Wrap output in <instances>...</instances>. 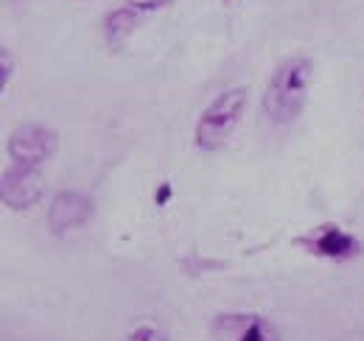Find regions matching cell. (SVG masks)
Segmentation results:
<instances>
[{
    "instance_id": "6da1fadb",
    "label": "cell",
    "mask_w": 364,
    "mask_h": 341,
    "mask_svg": "<svg viewBox=\"0 0 364 341\" xmlns=\"http://www.w3.org/2000/svg\"><path fill=\"white\" fill-rule=\"evenodd\" d=\"M311 76H314V67L309 56H291L274 70L264 95V109L274 124H291L303 112Z\"/></svg>"
},
{
    "instance_id": "7a4b0ae2",
    "label": "cell",
    "mask_w": 364,
    "mask_h": 341,
    "mask_svg": "<svg viewBox=\"0 0 364 341\" xmlns=\"http://www.w3.org/2000/svg\"><path fill=\"white\" fill-rule=\"evenodd\" d=\"M247 109V87H230L202 112L196 124V146L205 151H216L230 140L241 115Z\"/></svg>"
},
{
    "instance_id": "3957f363",
    "label": "cell",
    "mask_w": 364,
    "mask_h": 341,
    "mask_svg": "<svg viewBox=\"0 0 364 341\" xmlns=\"http://www.w3.org/2000/svg\"><path fill=\"white\" fill-rule=\"evenodd\" d=\"M56 140H59L56 131L28 124V126H20L11 131V137H9V154H11L23 168H31V166L43 163L46 157L53 154Z\"/></svg>"
},
{
    "instance_id": "277c9868",
    "label": "cell",
    "mask_w": 364,
    "mask_h": 341,
    "mask_svg": "<svg viewBox=\"0 0 364 341\" xmlns=\"http://www.w3.org/2000/svg\"><path fill=\"white\" fill-rule=\"evenodd\" d=\"M213 336L219 341H280V333L264 316L255 313H228L213 322Z\"/></svg>"
},
{
    "instance_id": "5b68a950",
    "label": "cell",
    "mask_w": 364,
    "mask_h": 341,
    "mask_svg": "<svg viewBox=\"0 0 364 341\" xmlns=\"http://www.w3.org/2000/svg\"><path fill=\"white\" fill-rule=\"evenodd\" d=\"M297 247L309 249L311 255H317V257H331V260H348V257L362 252V244H359L353 235H348L345 229L333 227V224L317 227V229H311L309 235L297 238Z\"/></svg>"
},
{
    "instance_id": "8992f818",
    "label": "cell",
    "mask_w": 364,
    "mask_h": 341,
    "mask_svg": "<svg viewBox=\"0 0 364 341\" xmlns=\"http://www.w3.org/2000/svg\"><path fill=\"white\" fill-rule=\"evenodd\" d=\"M0 196H3V205H6V207L26 210V207H31L34 202H40V196H43V176L34 168L11 170V173L3 176Z\"/></svg>"
},
{
    "instance_id": "52a82bcc",
    "label": "cell",
    "mask_w": 364,
    "mask_h": 341,
    "mask_svg": "<svg viewBox=\"0 0 364 341\" xmlns=\"http://www.w3.org/2000/svg\"><path fill=\"white\" fill-rule=\"evenodd\" d=\"M92 215V202L85 193L76 190H65L53 199V207L48 213V224L53 232H68L76 229L82 224H87V218Z\"/></svg>"
},
{
    "instance_id": "ba28073f",
    "label": "cell",
    "mask_w": 364,
    "mask_h": 341,
    "mask_svg": "<svg viewBox=\"0 0 364 341\" xmlns=\"http://www.w3.org/2000/svg\"><path fill=\"white\" fill-rule=\"evenodd\" d=\"M135 26H137V14L132 9H115L107 17V23H104L107 43L112 45V48H121V45L127 43V37L135 31Z\"/></svg>"
},
{
    "instance_id": "9c48e42d",
    "label": "cell",
    "mask_w": 364,
    "mask_h": 341,
    "mask_svg": "<svg viewBox=\"0 0 364 341\" xmlns=\"http://www.w3.org/2000/svg\"><path fill=\"white\" fill-rule=\"evenodd\" d=\"M129 341H168V339L160 333L157 325H151V322H140L137 328L129 330Z\"/></svg>"
},
{
    "instance_id": "30bf717a",
    "label": "cell",
    "mask_w": 364,
    "mask_h": 341,
    "mask_svg": "<svg viewBox=\"0 0 364 341\" xmlns=\"http://www.w3.org/2000/svg\"><path fill=\"white\" fill-rule=\"evenodd\" d=\"M127 3L135 9H157V6H166L168 0H127Z\"/></svg>"
},
{
    "instance_id": "8fae6325",
    "label": "cell",
    "mask_w": 364,
    "mask_h": 341,
    "mask_svg": "<svg viewBox=\"0 0 364 341\" xmlns=\"http://www.w3.org/2000/svg\"><path fill=\"white\" fill-rule=\"evenodd\" d=\"M166 199H171V185H168V182L160 185V190H157V205H163Z\"/></svg>"
},
{
    "instance_id": "7c38bea8",
    "label": "cell",
    "mask_w": 364,
    "mask_h": 341,
    "mask_svg": "<svg viewBox=\"0 0 364 341\" xmlns=\"http://www.w3.org/2000/svg\"><path fill=\"white\" fill-rule=\"evenodd\" d=\"M6 79H9V50L3 48V85H6Z\"/></svg>"
}]
</instances>
